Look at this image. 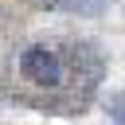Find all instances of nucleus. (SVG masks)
<instances>
[{
	"label": "nucleus",
	"instance_id": "nucleus-1",
	"mask_svg": "<svg viewBox=\"0 0 125 125\" xmlns=\"http://www.w3.org/2000/svg\"><path fill=\"white\" fill-rule=\"evenodd\" d=\"M20 70H23V78L35 82L39 90L62 86V62H59V55L47 51V47H27V51L20 55Z\"/></svg>",
	"mask_w": 125,
	"mask_h": 125
},
{
	"label": "nucleus",
	"instance_id": "nucleus-2",
	"mask_svg": "<svg viewBox=\"0 0 125 125\" xmlns=\"http://www.w3.org/2000/svg\"><path fill=\"white\" fill-rule=\"evenodd\" d=\"M66 8H78V12H98L102 8V0H62Z\"/></svg>",
	"mask_w": 125,
	"mask_h": 125
}]
</instances>
